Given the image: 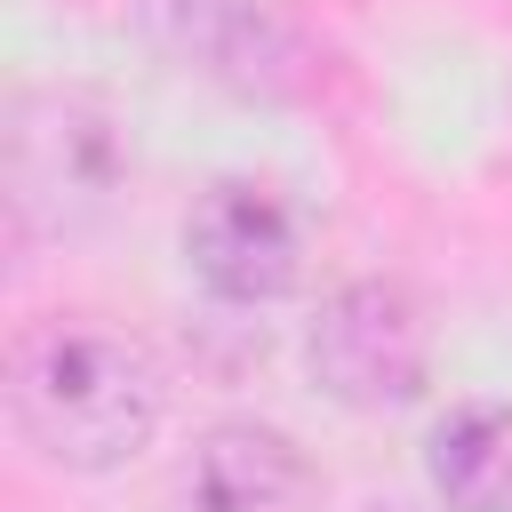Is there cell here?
I'll list each match as a JSON object with an SVG mask.
<instances>
[{
    "label": "cell",
    "mask_w": 512,
    "mask_h": 512,
    "mask_svg": "<svg viewBox=\"0 0 512 512\" xmlns=\"http://www.w3.org/2000/svg\"><path fill=\"white\" fill-rule=\"evenodd\" d=\"M8 400H16L24 440L48 464L104 472V464H128L152 440V424H160V368L120 328L40 320V328L16 336Z\"/></svg>",
    "instance_id": "cell-1"
},
{
    "label": "cell",
    "mask_w": 512,
    "mask_h": 512,
    "mask_svg": "<svg viewBox=\"0 0 512 512\" xmlns=\"http://www.w3.org/2000/svg\"><path fill=\"white\" fill-rule=\"evenodd\" d=\"M424 312L400 280H360L344 296H328V312L312 320V376L328 400L344 408H400L424 392Z\"/></svg>",
    "instance_id": "cell-2"
},
{
    "label": "cell",
    "mask_w": 512,
    "mask_h": 512,
    "mask_svg": "<svg viewBox=\"0 0 512 512\" xmlns=\"http://www.w3.org/2000/svg\"><path fill=\"white\" fill-rule=\"evenodd\" d=\"M192 512H320L312 456L272 424H216L184 472Z\"/></svg>",
    "instance_id": "cell-4"
},
{
    "label": "cell",
    "mask_w": 512,
    "mask_h": 512,
    "mask_svg": "<svg viewBox=\"0 0 512 512\" xmlns=\"http://www.w3.org/2000/svg\"><path fill=\"white\" fill-rule=\"evenodd\" d=\"M432 488L448 512H512V408L472 400L432 432Z\"/></svg>",
    "instance_id": "cell-5"
},
{
    "label": "cell",
    "mask_w": 512,
    "mask_h": 512,
    "mask_svg": "<svg viewBox=\"0 0 512 512\" xmlns=\"http://www.w3.org/2000/svg\"><path fill=\"white\" fill-rule=\"evenodd\" d=\"M184 256L224 304H272L296 288V216L272 184L224 176L184 216Z\"/></svg>",
    "instance_id": "cell-3"
}]
</instances>
